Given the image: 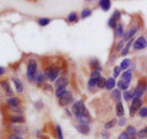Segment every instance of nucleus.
I'll return each instance as SVG.
<instances>
[{
    "instance_id": "nucleus-5",
    "label": "nucleus",
    "mask_w": 147,
    "mask_h": 139,
    "mask_svg": "<svg viewBox=\"0 0 147 139\" xmlns=\"http://www.w3.org/2000/svg\"><path fill=\"white\" fill-rule=\"evenodd\" d=\"M134 49L135 50H140V49H145L147 47V41L144 36H141L139 37L137 40H135V42H134Z\"/></svg>"
},
{
    "instance_id": "nucleus-42",
    "label": "nucleus",
    "mask_w": 147,
    "mask_h": 139,
    "mask_svg": "<svg viewBox=\"0 0 147 139\" xmlns=\"http://www.w3.org/2000/svg\"><path fill=\"white\" fill-rule=\"evenodd\" d=\"M55 129H57V134H58L59 139H64V138H63V132H61L60 126H57V127H55Z\"/></svg>"
},
{
    "instance_id": "nucleus-27",
    "label": "nucleus",
    "mask_w": 147,
    "mask_h": 139,
    "mask_svg": "<svg viewBox=\"0 0 147 139\" xmlns=\"http://www.w3.org/2000/svg\"><path fill=\"white\" fill-rule=\"evenodd\" d=\"M66 91H67V90L65 89V87H60V89H57V91H55V96H57L58 99H60V97H61L64 94H65Z\"/></svg>"
},
{
    "instance_id": "nucleus-44",
    "label": "nucleus",
    "mask_w": 147,
    "mask_h": 139,
    "mask_svg": "<svg viewBox=\"0 0 147 139\" xmlns=\"http://www.w3.org/2000/svg\"><path fill=\"white\" fill-rule=\"evenodd\" d=\"M120 72H121L120 67H115V68H114V76H118L119 74H120Z\"/></svg>"
},
{
    "instance_id": "nucleus-11",
    "label": "nucleus",
    "mask_w": 147,
    "mask_h": 139,
    "mask_svg": "<svg viewBox=\"0 0 147 139\" xmlns=\"http://www.w3.org/2000/svg\"><path fill=\"white\" fill-rule=\"evenodd\" d=\"M59 73H60V69L53 65V67H52V72H50V75H49V80H50V81H53V82H54V81H57Z\"/></svg>"
},
{
    "instance_id": "nucleus-29",
    "label": "nucleus",
    "mask_w": 147,
    "mask_h": 139,
    "mask_svg": "<svg viewBox=\"0 0 147 139\" xmlns=\"http://www.w3.org/2000/svg\"><path fill=\"white\" fill-rule=\"evenodd\" d=\"M130 59H124V61L121 62V64H120V65H119V67H120V69H121V70H125V69L129 67V65H130Z\"/></svg>"
},
{
    "instance_id": "nucleus-48",
    "label": "nucleus",
    "mask_w": 147,
    "mask_h": 139,
    "mask_svg": "<svg viewBox=\"0 0 147 139\" xmlns=\"http://www.w3.org/2000/svg\"><path fill=\"white\" fill-rule=\"evenodd\" d=\"M102 137H103L104 139H108V134H107V133H105V132L103 131V132H102Z\"/></svg>"
},
{
    "instance_id": "nucleus-31",
    "label": "nucleus",
    "mask_w": 147,
    "mask_h": 139,
    "mask_svg": "<svg viewBox=\"0 0 147 139\" xmlns=\"http://www.w3.org/2000/svg\"><path fill=\"white\" fill-rule=\"evenodd\" d=\"M108 26L112 27V29H117L118 24H117V20H115V18H114V17H110L109 21H108Z\"/></svg>"
},
{
    "instance_id": "nucleus-34",
    "label": "nucleus",
    "mask_w": 147,
    "mask_h": 139,
    "mask_svg": "<svg viewBox=\"0 0 147 139\" xmlns=\"http://www.w3.org/2000/svg\"><path fill=\"white\" fill-rule=\"evenodd\" d=\"M105 82H107V80H105L104 78H100L98 82H97V87H99V89H103V87H105Z\"/></svg>"
},
{
    "instance_id": "nucleus-15",
    "label": "nucleus",
    "mask_w": 147,
    "mask_h": 139,
    "mask_svg": "<svg viewBox=\"0 0 147 139\" xmlns=\"http://www.w3.org/2000/svg\"><path fill=\"white\" fill-rule=\"evenodd\" d=\"M1 86H3V89L5 90V92L9 95V96H12L13 95V91L11 90V87H10V85H9V81H1Z\"/></svg>"
},
{
    "instance_id": "nucleus-3",
    "label": "nucleus",
    "mask_w": 147,
    "mask_h": 139,
    "mask_svg": "<svg viewBox=\"0 0 147 139\" xmlns=\"http://www.w3.org/2000/svg\"><path fill=\"white\" fill-rule=\"evenodd\" d=\"M131 106H130V116H135L136 112H139V111L142 108V100L141 99H137V97H134V99L131 100Z\"/></svg>"
},
{
    "instance_id": "nucleus-4",
    "label": "nucleus",
    "mask_w": 147,
    "mask_h": 139,
    "mask_svg": "<svg viewBox=\"0 0 147 139\" xmlns=\"http://www.w3.org/2000/svg\"><path fill=\"white\" fill-rule=\"evenodd\" d=\"M85 110H86V107H85V104H84V101L82 100L76 101V102L72 105V112H74V114H75L76 117H79L81 113H84Z\"/></svg>"
},
{
    "instance_id": "nucleus-40",
    "label": "nucleus",
    "mask_w": 147,
    "mask_h": 139,
    "mask_svg": "<svg viewBox=\"0 0 147 139\" xmlns=\"http://www.w3.org/2000/svg\"><path fill=\"white\" fill-rule=\"evenodd\" d=\"M139 113H140V116H141L142 118L147 117V108H146V107H142V108L139 111Z\"/></svg>"
},
{
    "instance_id": "nucleus-22",
    "label": "nucleus",
    "mask_w": 147,
    "mask_h": 139,
    "mask_svg": "<svg viewBox=\"0 0 147 139\" xmlns=\"http://www.w3.org/2000/svg\"><path fill=\"white\" fill-rule=\"evenodd\" d=\"M124 36V26L123 24H118L115 29V37H123Z\"/></svg>"
},
{
    "instance_id": "nucleus-25",
    "label": "nucleus",
    "mask_w": 147,
    "mask_h": 139,
    "mask_svg": "<svg viewBox=\"0 0 147 139\" xmlns=\"http://www.w3.org/2000/svg\"><path fill=\"white\" fill-rule=\"evenodd\" d=\"M97 82H98V80H94V79H91L90 78V80H88V89L91 91H93L94 87L97 86Z\"/></svg>"
},
{
    "instance_id": "nucleus-17",
    "label": "nucleus",
    "mask_w": 147,
    "mask_h": 139,
    "mask_svg": "<svg viewBox=\"0 0 147 139\" xmlns=\"http://www.w3.org/2000/svg\"><path fill=\"white\" fill-rule=\"evenodd\" d=\"M7 106H18L20 105V99L18 97H9L6 100Z\"/></svg>"
},
{
    "instance_id": "nucleus-41",
    "label": "nucleus",
    "mask_w": 147,
    "mask_h": 139,
    "mask_svg": "<svg viewBox=\"0 0 147 139\" xmlns=\"http://www.w3.org/2000/svg\"><path fill=\"white\" fill-rule=\"evenodd\" d=\"M9 108H10L12 112H16V113H21V108L18 107V106H9Z\"/></svg>"
},
{
    "instance_id": "nucleus-45",
    "label": "nucleus",
    "mask_w": 147,
    "mask_h": 139,
    "mask_svg": "<svg viewBox=\"0 0 147 139\" xmlns=\"http://www.w3.org/2000/svg\"><path fill=\"white\" fill-rule=\"evenodd\" d=\"M120 16H121V15H120V12H119V11H115V12L113 14V16H112V17H114V18H115V20L118 21V20H120Z\"/></svg>"
},
{
    "instance_id": "nucleus-49",
    "label": "nucleus",
    "mask_w": 147,
    "mask_h": 139,
    "mask_svg": "<svg viewBox=\"0 0 147 139\" xmlns=\"http://www.w3.org/2000/svg\"><path fill=\"white\" fill-rule=\"evenodd\" d=\"M3 74H4V68H1V67H0V76H1Z\"/></svg>"
},
{
    "instance_id": "nucleus-38",
    "label": "nucleus",
    "mask_w": 147,
    "mask_h": 139,
    "mask_svg": "<svg viewBox=\"0 0 147 139\" xmlns=\"http://www.w3.org/2000/svg\"><path fill=\"white\" fill-rule=\"evenodd\" d=\"M91 79H94V80H99V79H100L99 72H96V70L92 72V73H91Z\"/></svg>"
},
{
    "instance_id": "nucleus-19",
    "label": "nucleus",
    "mask_w": 147,
    "mask_h": 139,
    "mask_svg": "<svg viewBox=\"0 0 147 139\" xmlns=\"http://www.w3.org/2000/svg\"><path fill=\"white\" fill-rule=\"evenodd\" d=\"M112 97H113V100H115V101H118V102H120V100H121V91L119 90V89L113 90L112 91Z\"/></svg>"
},
{
    "instance_id": "nucleus-33",
    "label": "nucleus",
    "mask_w": 147,
    "mask_h": 139,
    "mask_svg": "<svg viewBox=\"0 0 147 139\" xmlns=\"http://www.w3.org/2000/svg\"><path fill=\"white\" fill-rule=\"evenodd\" d=\"M124 99L125 101H131L134 99V96H132V91H125L124 92Z\"/></svg>"
},
{
    "instance_id": "nucleus-7",
    "label": "nucleus",
    "mask_w": 147,
    "mask_h": 139,
    "mask_svg": "<svg viewBox=\"0 0 147 139\" xmlns=\"http://www.w3.org/2000/svg\"><path fill=\"white\" fill-rule=\"evenodd\" d=\"M71 101H72V94L70 91H66L65 94L59 99V104H60L61 106H66L67 104H70Z\"/></svg>"
},
{
    "instance_id": "nucleus-13",
    "label": "nucleus",
    "mask_w": 147,
    "mask_h": 139,
    "mask_svg": "<svg viewBox=\"0 0 147 139\" xmlns=\"http://www.w3.org/2000/svg\"><path fill=\"white\" fill-rule=\"evenodd\" d=\"M67 85V79L66 78H60L55 81V87L57 89H60V87H66Z\"/></svg>"
},
{
    "instance_id": "nucleus-30",
    "label": "nucleus",
    "mask_w": 147,
    "mask_h": 139,
    "mask_svg": "<svg viewBox=\"0 0 147 139\" xmlns=\"http://www.w3.org/2000/svg\"><path fill=\"white\" fill-rule=\"evenodd\" d=\"M91 14H92V11H91V9H84L82 10V12H81V17L82 18H86V17H88V16H91Z\"/></svg>"
},
{
    "instance_id": "nucleus-28",
    "label": "nucleus",
    "mask_w": 147,
    "mask_h": 139,
    "mask_svg": "<svg viewBox=\"0 0 147 139\" xmlns=\"http://www.w3.org/2000/svg\"><path fill=\"white\" fill-rule=\"evenodd\" d=\"M117 124V119H110V121H108L107 123H105V126H104V128L105 129H110V128H113L114 126H115Z\"/></svg>"
},
{
    "instance_id": "nucleus-10",
    "label": "nucleus",
    "mask_w": 147,
    "mask_h": 139,
    "mask_svg": "<svg viewBox=\"0 0 147 139\" xmlns=\"http://www.w3.org/2000/svg\"><path fill=\"white\" fill-rule=\"evenodd\" d=\"M131 79H132V70H131V69H127L126 72L123 73V75H121V81L126 82V84L129 85V84L131 82Z\"/></svg>"
},
{
    "instance_id": "nucleus-32",
    "label": "nucleus",
    "mask_w": 147,
    "mask_h": 139,
    "mask_svg": "<svg viewBox=\"0 0 147 139\" xmlns=\"http://www.w3.org/2000/svg\"><path fill=\"white\" fill-rule=\"evenodd\" d=\"M44 79H45L44 74H42V73H38V75H37V78H36V82L39 85V84H42V82L44 81Z\"/></svg>"
},
{
    "instance_id": "nucleus-26",
    "label": "nucleus",
    "mask_w": 147,
    "mask_h": 139,
    "mask_svg": "<svg viewBox=\"0 0 147 139\" xmlns=\"http://www.w3.org/2000/svg\"><path fill=\"white\" fill-rule=\"evenodd\" d=\"M147 137V127H145L144 129H141L140 132H137V138L139 139H144Z\"/></svg>"
},
{
    "instance_id": "nucleus-14",
    "label": "nucleus",
    "mask_w": 147,
    "mask_h": 139,
    "mask_svg": "<svg viewBox=\"0 0 147 139\" xmlns=\"http://www.w3.org/2000/svg\"><path fill=\"white\" fill-rule=\"evenodd\" d=\"M76 129L79 131L80 133H82V134H90V127L88 126H85V124H77L76 126Z\"/></svg>"
},
{
    "instance_id": "nucleus-9",
    "label": "nucleus",
    "mask_w": 147,
    "mask_h": 139,
    "mask_svg": "<svg viewBox=\"0 0 147 139\" xmlns=\"http://www.w3.org/2000/svg\"><path fill=\"white\" fill-rule=\"evenodd\" d=\"M7 119L10 121L12 124H17V123H22V122H25V118L22 117L21 114H11V116H9Z\"/></svg>"
},
{
    "instance_id": "nucleus-37",
    "label": "nucleus",
    "mask_w": 147,
    "mask_h": 139,
    "mask_svg": "<svg viewBox=\"0 0 147 139\" xmlns=\"http://www.w3.org/2000/svg\"><path fill=\"white\" fill-rule=\"evenodd\" d=\"M69 22H76L77 21V15H76V12H71L70 15H69Z\"/></svg>"
},
{
    "instance_id": "nucleus-16",
    "label": "nucleus",
    "mask_w": 147,
    "mask_h": 139,
    "mask_svg": "<svg viewBox=\"0 0 147 139\" xmlns=\"http://www.w3.org/2000/svg\"><path fill=\"white\" fill-rule=\"evenodd\" d=\"M125 133H126L130 138H134V137L137 136V131H136V128H135L134 126H129V127L126 128V132H125Z\"/></svg>"
},
{
    "instance_id": "nucleus-12",
    "label": "nucleus",
    "mask_w": 147,
    "mask_h": 139,
    "mask_svg": "<svg viewBox=\"0 0 147 139\" xmlns=\"http://www.w3.org/2000/svg\"><path fill=\"white\" fill-rule=\"evenodd\" d=\"M137 30H139V27H137V26L131 27V29L129 30L127 33L124 35V38H123V40H124V41H130V40L132 38V36H134V35L136 33V32H137Z\"/></svg>"
},
{
    "instance_id": "nucleus-35",
    "label": "nucleus",
    "mask_w": 147,
    "mask_h": 139,
    "mask_svg": "<svg viewBox=\"0 0 147 139\" xmlns=\"http://www.w3.org/2000/svg\"><path fill=\"white\" fill-rule=\"evenodd\" d=\"M118 86H119V90H127V87H129V85L126 84V82H124L121 80L118 82Z\"/></svg>"
},
{
    "instance_id": "nucleus-46",
    "label": "nucleus",
    "mask_w": 147,
    "mask_h": 139,
    "mask_svg": "<svg viewBox=\"0 0 147 139\" xmlns=\"http://www.w3.org/2000/svg\"><path fill=\"white\" fill-rule=\"evenodd\" d=\"M6 139H25V138H22L20 136H15V134H11V136H9Z\"/></svg>"
},
{
    "instance_id": "nucleus-2",
    "label": "nucleus",
    "mask_w": 147,
    "mask_h": 139,
    "mask_svg": "<svg viewBox=\"0 0 147 139\" xmlns=\"http://www.w3.org/2000/svg\"><path fill=\"white\" fill-rule=\"evenodd\" d=\"M147 90V80L145 78L140 79V82L134 90H132V96L137 97V99H141V96L145 94V91Z\"/></svg>"
},
{
    "instance_id": "nucleus-24",
    "label": "nucleus",
    "mask_w": 147,
    "mask_h": 139,
    "mask_svg": "<svg viewBox=\"0 0 147 139\" xmlns=\"http://www.w3.org/2000/svg\"><path fill=\"white\" fill-rule=\"evenodd\" d=\"M132 42H135L134 40H130V41H127V43H126V46L124 47V49H123V52H121V54L123 55H126L127 53H129V49H130V47H131V44H132Z\"/></svg>"
},
{
    "instance_id": "nucleus-6",
    "label": "nucleus",
    "mask_w": 147,
    "mask_h": 139,
    "mask_svg": "<svg viewBox=\"0 0 147 139\" xmlns=\"http://www.w3.org/2000/svg\"><path fill=\"white\" fill-rule=\"evenodd\" d=\"M77 119L80 121L81 124H85V126H88V124L91 123V117L88 114V111H87V108L84 111V113H81L79 117H77Z\"/></svg>"
},
{
    "instance_id": "nucleus-39",
    "label": "nucleus",
    "mask_w": 147,
    "mask_h": 139,
    "mask_svg": "<svg viewBox=\"0 0 147 139\" xmlns=\"http://www.w3.org/2000/svg\"><path fill=\"white\" fill-rule=\"evenodd\" d=\"M124 42H125L124 40H121V41H119V42H118L117 47H115V49L118 50V52H119V50H121V49H124Z\"/></svg>"
},
{
    "instance_id": "nucleus-18",
    "label": "nucleus",
    "mask_w": 147,
    "mask_h": 139,
    "mask_svg": "<svg viewBox=\"0 0 147 139\" xmlns=\"http://www.w3.org/2000/svg\"><path fill=\"white\" fill-rule=\"evenodd\" d=\"M12 81H13V84H15V87H16V91L17 92H24V85H22V82L18 80V79L13 78Z\"/></svg>"
},
{
    "instance_id": "nucleus-23",
    "label": "nucleus",
    "mask_w": 147,
    "mask_h": 139,
    "mask_svg": "<svg viewBox=\"0 0 147 139\" xmlns=\"http://www.w3.org/2000/svg\"><path fill=\"white\" fill-rule=\"evenodd\" d=\"M115 110H117V114L119 117H123L124 116V106L121 102H118L117 106H115Z\"/></svg>"
},
{
    "instance_id": "nucleus-36",
    "label": "nucleus",
    "mask_w": 147,
    "mask_h": 139,
    "mask_svg": "<svg viewBox=\"0 0 147 139\" xmlns=\"http://www.w3.org/2000/svg\"><path fill=\"white\" fill-rule=\"evenodd\" d=\"M49 22H50V20H49V18H47V17H45V18H39V20H38V24L40 26H47Z\"/></svg>"
},
{
    "instance_id": "nucleus-43",
    "label": "nucleus",
    "mask_w": 147,
    "mask_h": 139,
    "mask_svg": "<svg viewBox=\"0 0 147 139\" xmlns=\"http://www.w3.org/2000/svg\"><path fill=\"white\" fill-rule=\"evenodd\" d=\"M118 139H132V138H130V137H129L125 132H124V133H121L120 136H119V138H118Z\"/></svg>"
},
{
    "instance_id": "nucleus-20",
    "label": "nucleus",
    "mask_w": 147,
    "mask_h": 139,
    "mask_svg": "<svg viewBox=\"0 0 147 139\" xmlns=\"http://www.w3.org/2000/svg\"><path fill=\"white\" fill-rule=\"evenodd\" d=\"M114 86H115V79H114V78L107 79V82H105V87H107L108 90H114Z\"/></svg>"
},
{
    "instance_id": "nucleus-1",
    "label": "nucleus",
    "mask_w": 147,
    "mask_h": 139,
    "mask_svg": "<svg viewBox=\"0 0 147 139\" xmlns=\"http://www.w3.org/2000/svg\"><path fill=\"white\" fill-rule=\"evenodd\" d=\"M37 75H38V73H37L36 59H30L28 63H27V79L30 81H36Z\"/></svg>"
},
{
    "instance_id": "nucleus-47",
    "label": "nucleus",
    "mask_w": 147,
    "mask_h": 139,
    "mask_svg": "<svg viewBox=\"0 0 147 139\" xmlns=\"http://www.w3.org/2000/svg\"><path fill=\"white\" fill-rule=\"evenodd\" d=\"M125 123H126V119L124 118V117H121V119H120V121H119V126L123 127V126H125Z\"/></svg>"
},
{
    "instance_id": "nucleus-21",
    "label": "nucleus",
    "mask_w": 147,
    "mask_h": 139,
    "mask_svg": "<svg viewBox=\"0 0 147 139\" xmlns=\"http://www.w3.org/2000/svg\"><path fill=\"white\" fill-rule=\"evenodd\" d=\"M99 6H100V9H103L104 11H108L110 9V1H109V0H100V1H99Z\"/></svg>"
},
{
    "instance_id": "nucleus-8",
    "label": "nucleus",
    "mask_w": 147,
    "mask_h": 139,
    "mask_svg": "<svg viewBox=\"0 0 147 139\" xmlns=\"http://www.w3.org/2000/svg\"><path fill=\"white\" fill-rule=\"evenodd\" d=\"M9 129L12 132V134H15V136H20V137H21V134H24L26 132L25 128L17 126V124H10V126H9Z\"/></svg>"
}]
</instances>
